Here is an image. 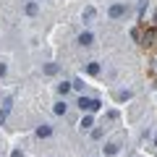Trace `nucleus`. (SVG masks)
<instances>
[{
  "mask_svg": "<svg viewBox=\"0 0 157 157\" xmlns=\"http://www.w3.org/2000/svg\"><path fill=\"white\" fill-rule=\"evenodd\" d=\"M107 16H110V18H123V16H128V6H123V3H115V6H110Z\"/></svg>",
  "mask_w": 157,
  "mask_h": 157,
  "instance_id": "obj_2",
  "label": "nucleus"
},
{
  "mask_svg": "<svg viewBox=\"0 0 157 157\" xmlns=\"http://www.w3.org/2000/svg\"><path fill=\"white\" fill-rule=\"evenodd\" d=\"M155 147H157V136H155Z\"/></svg>",
  "mask_w": 157,
  "mask_h": 157,
  "instance_id": "obj_18",
  "label": "nucleus"
},
{
  "mask_svg": "<svg viewBox=\"0 0 157 157\" xmlns=\"http://www.w3.org/2000/svg\"><path fill=\"white\" fill-rule=\"evenodd\" d=\"M92 126H94L92 115H84V118H81V131H84V128H92Z\"/></svg>",
  "mask_w": 157,
  "mask_h": 157,
  "instance_id": "obj_14",
  "label": "nucleus"
},
{
  "mask_svg": "<svg viewBox=\"0 0 157 157\" xmlns=\"http://www.w3.org/2000/svg\"><path fill=\"white\" fill-rule=\"evenodd\" d=\"M37 136L39 139H47V136H52V128L47 123H42V126H37Z\"/></svg>",
  "mask_w": 157,
  "mask_h": 157,
  "instance_id": "obj_6",
  "label": "nucleus"
},
{
  "mask_svg": "<svg viewBox=\"0 0 157 157\" xmlns=\"http://www.w3.org/2000/svg\"><path fill=\"white\" fill-rule=\"evenodd\" d=\"M8 110H11V100H6V102H3V107H0V123H3V121H6Z\"/></svg>",
  "mask_w": 157,
  "mask_h": 157,
  "instance_id": "obj_12",
  "label": "nucleus"
},
{
  "mask_svg": "<svg viewBox=\"0 0 157 157\" xmlns=\"http://www.w3.org/2000/svg\"><path fill=\"white\" fill-rule=\"evenodd\" d=\"M71 89H73V81H63V84H58V92H60L63 97H66Z\"/></svg>",
  "mask_w": 157,
  "mask_h": 157,
  "instance_id": "obj_9",
  "label": "nucleus"
},
{
  "mask_svg": "<svg viewBox=\"0 0 157 157\" xmlns=\"http://www.w3.org/2000/svg\"><path fill=\"white\" fill-rule=\"evenodd\" d=\"M155 42H157V29H147L141 34V45H155Z\"/></svg>",
  "mask_w": 157,
  "mask_h": 157,
  "instance_id": "obj_3",
  "label": "nucleus"
},
{
  "mask_svg": "<svg viewBox=\"0 0 157 157\" xmlns=\"http://www.w3.org/2000/svg\"><path fill=\"white\" fill-rule=\"evenodd\" d=\"M94 16H97V11H94V8H92V6H86L84 11H81V18H84V21H92V18H94Z\"/></svg>",
  "mask_w": 157,
  "mask_h": 157,
  "instance_id": "obj_8",
  "label": "nucleus"
},
{
  "mask_svg": "<svg viewBox=\"0 0 157 157\" xmlns=\"http://www.w3.org/2000/svg\"><path fill=\"white\" fill-rule=\"evenodd\" d=\"M76 105H78V110H81V113H97V110L102 107V102L94 100V97H84V94H81Z\"/></svg>",
  "mask_w": 157,
  "mask_h": 157,
  "instance_id": "obj_1",
  "label": "nucleus"
},
{
  "mask_svg": "<svg viewBox=\"0 0 157 157\" xmlns=\"http://www.w3.org/2000/svg\"><path fill=\"white\" fill-rule=\"evenodd\" d=\"M155 71H157V60H155Z\"/></svg>",
  "mask_w": 157,
  "mask_h": 157,
  "instance_id": "obj_19",
  "label": "nucleus"
},
{
  "mask_svg": "<svg viewBox=\"0 0 157 157\" xmlns=\"http://www.w3.org/2000/svg\"><path fill=\"white\" fill-rule=\"evenodd\" d=\"M73 89L81 92V89H84V81H81V78H73Z\"/></svg>",
  "mask_w": 157,
  "mask_h": 157,
  "instance_id": "obj_15",
  "label": "nucleus"
},
{
  "mask_svg": "<svg viewBox=\"0 0 157 157\" xmlns=\"http://www.w3.org/2000/svg\"><path fill=\"white\" fill-rule=\"evenodd\" d=\"M24 11H26V16H37V13H39V6H37V0L26 3V8H24Z\"/></svg>",
  "mask_w": 157,
  "mask_h": 157,
  "instance_id": "obj_7",
  "label": "nucleus"
},
{
  "mask_svg": "<svg viewBox=\"0 0 157 157\" xmlns=\"http://www.w3.org/2000/svg\"><path fill=\"white\" fill-rule=\"evenodd\" d=\"M6 71H8V66H6V63H0V76H6Z\"/></svg>",
  "mask_w": 157,
  "mask_h": 157,
  "instance_id": "obj_16",
  "label": "nucleus"
},
{
  "mask_svg": "<svg viewBox=\"0 0 157 157\" xmlns=\"http://www.w3.org/2000/svg\"><path fill=\"white\" fill-rule=\"evenodd\" d=\"M78 45H84V47L94 45V34H92V32H81V34H78Z\"/></svg>",
  "mask_w": 157,
  "mask_h": 157,
  "instance_id": "obj_4",
  "label": "nucleus"
},
{
  "mask_svg": "<svg viewBox=\"0 0 157 157\" xmlns=\"http://www.w3.org/2000/svg\"><path fill=\"white\" fill-rule=\"evenodd\" d=\"M58 71H60V66H58V63H47V66H45V73H47V76H55Z\"/></svg>",
  "mask_w": 157,
  "mask_h": 157,
  "instance_id": "obj_11",
  "label": "nucleus"
},
{
  "mask_svg": "<svg viewBox=\"0 0 157 157\" xmlns=\"http://www.w3.org/2000/svg\"><path fill=\"white\" fill-rule=\"evenodd\" d=\"M102 149H105V155H118V149H121V141H118V139H113V141H107V144L102 147Z\"/></svg>",
  "mask_w": 157,
  "mask_h": 157,
  "instance_id": "obj_5",
  "label": "nucleus"
},
{
  "mask_svg": "<svg viewBox=\"0 0 157 157\" xmlns=\"http://www.w3.org/2000/svg\"><path fill=\"white\" fill-rule=\"evenodd\" d=\"M52 110H55V115H66L68 105H66V102H55V107H52Z\"/></svg>",
  "mask_w": 157,
  "mask_h": 157,
  "instance_id": "obj_13",
  "label": "nucleus"
},
{
  "mask_svg": "<svg viewBox=\"0 0 157 157\" xmlns=\"http://www.w3.org/2000/svg\"><path fill=\"white\" fill-rule=\"evenodd\" d=\"M11 157H24V155H21V149H13V152H11Z\"/></svg>",
  "mask_w": 157,
  "mask_h": 157,
  "instance_id": "obj_17",
  "label": "nucleus"
},
{
  "mask_svg": "<svg viewBox=\"0 0 157 157\" xmlns=\"http://www.w3.org/2000/svg\"><path fill=\"white\" fill-rule=\"evenodd\" d=\"M100 63H89V66H86V73H89V76H100Z\"/></svg>",
  "mask_w": 157,
  "mask_h": 157,
  "instance_id": "obj_10",
  "label": "nucleus"
}]
</instances>
